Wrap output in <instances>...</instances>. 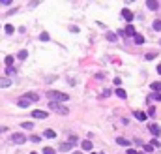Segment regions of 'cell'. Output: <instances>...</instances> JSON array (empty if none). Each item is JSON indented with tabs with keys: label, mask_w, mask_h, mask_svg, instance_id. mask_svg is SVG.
Listing matches in <instances>:
<instances>
[{
	"label": "cell",
	"mask_w": 161,
	"mask_h": 154,
	"mask_svg": "<svg viewBox=\"0 0 161 154\" xmlns=\"http://www.w3.org/2000/svg\"><path fill=\"white\" fill-rule=\"evenodd\" d=\"M32 154H38V152H32Z\"/></svg>",
	"instance_id": "cell-42"
},
{
	"label": "cell",
	"mask_w": 161,
	"mask_h": 154,
	"mask_svg": "<svg viewBox=\"0 0 161 154\" xmlns=\"http://www.w3.org/2000/svg\"><path fill=\"white\" fill-rule=\"evenodd\" d=\"M21 126H23L25 130H32V128H34V124H32V122H21Z\"/></svg>",
	"instance_id": "cell-22"
},
{
	"label": "cell",
	"mask_w": 161,
	"mask_h": 154,
	"mask_svg": "<svg viewBox=\"0 0 161 154\" xmlns=\"http://www.w3.org/2000/svg\"><path fill=\"white\" fill-rule=\"evenodd\" d=\"M12 85V79L9 77H0V89H8Z\"/></svg>",
	"instance_id": "cell-9"
},
{
	"label": "cell",
	"mask_w": 161,
	"mask_h": 154,
	"mask_svg": "<svg viewBox=\"0 0 161 154\" xmlns=\"http://www.w3.org/2000/svg\"><path fill=\"white\" fill-rule=\"evenodd\" d=\"M6 72H8V75H13V73H15V68H13V66H12V68H8Z\"/></svg>",
	"instance_id": "cell-34"
},
{
	"label": "cell",
	"mask_w": 161,
	"mask_h": 154,
	"mask_svg": "<svg viewBox=\"0 0 161 154\" xmlns=\"http://www.w3.org/2000/svg\"><path fill=\"white\" fill-rule=\"evenodd\" d=\"M150 89H152L154 92H161V83L159 81H154L152 85H150Z\"/></svg>",
	"instance_id": "cell-14"
},
{
	"label": "cell",
	"mask_w": 161,
	"mask_h": 154,
	"mask_svg": "<svg viewBox=\"0 0 161 154\" xmlns=\"http://www.w3.org/2000/svg\"><path fill=\"white\" fill-rule=\"evenodd\" d=\"M120 83H122L120 77H114V85H116V86H120Z\"/></svg>",
	"instance_id": "cell-36"
},
{
	"label": "cell",
	"mask_w": 161,
	"mask_h": 154,
	"mask_svg": "<svg viewBox=\"0 0 161 154\" xmlns=\"http://www.w3.org/2000/svg\"><path fill=\"white\" fill-rule=\"evenodd\" d=\"M49 109H51V111H55V113H58V115H68V113H69V109L64 107V105L58 103V102H49Z\"/></svg>",
	"instance_id": "cell-2"
},
{
	"label": "cell",
	"mask_w": 161,
	"mask_h": 154,
	"mask_svg": "<svg viewBox=\"0 0 161 154\" xmlns=\"http://www.w3.org/2000/svg\"><path fill=\"white\" fill-rule=\"evenodd\" d=\"M148 115H156V107H150L148 109Z\"/></svg>",
	"instance_id": "cell-37"
},
{
	"label": "cell",
	"mask_w": 161,
	"mask_h": 154,
	"mask_svg": "<svg viewBox=\"0 0 161 154\" xmlns=\"http://www.w3.org/2000/svg\"><path fill=\"white\" fill-rule=\"evenodd\" d=\"M28 139H30L32 143H39V141H41V137H39V135H30Z\"/></svg>",
	"instance_id": "cell-25"
},
{
	"label": "cell",
	"mask_w": 161,
	"mask_h": 154,
	"mask_svg": "<svg viewBox=\"0 0 161 154\" xmlns=\"http://www.w3.org/2000/svg\"><path fill=\"white\" fill-rule=\"evenodd\" d=\"M47 96H49V102H58V103L69 100V96L66 92H58V90H51V92H47Z\"/></svg>",
	"instance_id": "cell-1"
},
{
	"label": "cell",
	"mask_w": 161,
	"mask_h": 154,
	"mask_svg": "<svg viewBox=\"0 0 161 154\" xmlns=\"http://www.w3.org/2000/svg\"><path fill=\"white\" fill-rule=\"evenodd\" d=\"M12 141L15 143V145H23V143H26V135H23V134H13L12 135Z\"/></svg>",
	"instance_id": "cell-3"
},
{
	"label": "cell",
	"mask_w": 161,
	"mask_h": 154,
	"mask_svg": "<svg viewBox=\"0 0 161 154\" xmlns=\"http://www.w3.org/2000/svg\"><path fill=\"white\" fill-rule=\"evenodd\" d=\"M81 149H82V150H92V141H88V139L82 141V143H81Z\"/></svg>",
	"instance_id": "cell-12"
},
{
	"label": "cell",
	"mask_w": 161,
	"mask_h": 154,
	"mask_svg": "<svg viewBox=\"0 0 161 154\" xmlns=\"http://www.w3.org/2000/svg\"><path fill=\"white\" fill-rule=\"evenodd\" d=\"M71 154H82V152H81V150H73Z\"/></svg>",
	"instance_id": "cell-40"
},
{
	"label": "cell",
	"mask_w": 161,
	"mask_h": 154,
	"mask_svg": "<svg viewBox=\"0 0 161 154\" xmlns=\"http://www.w3.org/2000/svg\"><path fill=\"white\" fill-rule=\"evenodd\" d=\"M154 58H156L154 53H148V54H146V60H154Z\"/></svg>",
	"instance_id": "cell-32"
},
{
	"label": "cell",
	"mask_w": 161,
	"mask_h": 154,
	"mask_svg": "<svg viewBox=\"0 0 161 154\" xmlns=\"http://www.w3.org/2000/svg\"><path fill=\"white\" fill-rule=\"evenodd\" d=\"M12 2H13V0H0V4H2V6H12Z\"/></svg>",
	"instance_id": "cell-31"
},
{
	"label": "cell",
	"mask_w": 161,
	"mask_h": 154,
	"mask_svg": "<svg viewBox=\"0 0 161 154\" xmlns=\"http://www.w3.org/2000/svg\"><path fill=\"white\" fill-rule=\"evenodd\" d=\"M146 8H148V9H152V12H156V9L159 8V4L156 2V0H146Z\"/></svg>",
	"instance_id": "cell-10"
},
{
	"label": "cell",
	"mask_w": 161,
	"mask_h": 154,
	"mask_svg": "<svg viewBox=\"0 0 161 154\" xmlns=\"http://www.w3.org/2000/svg\"><path fill=\"white\" fill-rule=\"evenodd\" d=\"M157 73H159V75H161V64H159V66H157Z\"/></svg>",
	"instance_id": "cell-39"
},
{
	"label": "cell",
	"mask_w": 161,
	"mask_h": 154,
	"mask_svg": "<svg viewBox=\"0 0 161 154\" xmlns=\"http://www.w3.org/2000/svg\"><path fill=\"white\" fill-rule=\"evenodd\" d=\"M26 57H28V51H25V49H21V51L17 53V58H19V60H25Z\"/></svg>",
	"instance_id": "cell-19"
},
{
	"label": "cell",
	"mask_w": 161,
	"mask_h": 154,
	"mask_svg": "<svg viewBox=\"0 0 161 154\" xmlns=\"http://www.w3.org/2000/svg\"><path fill=\"white\" fill-rule=\"evenodd\" d=\"M118 34L126 38V36H135L137 32H135V28H133L131 25H127V26H126V30H120V32H118Z\"/></svg>",
	"instance_id": "cell-4"
},
{
	"label": "cell",
	"mask_w": 161,
	"mask_h": 154,
	"mask_svg": "<svg viewBox=\"0 0 161 154\" xmlns=\"http://www.w3.org/2000/svg\"><path fill=\"white\" fill-rule=\"evenodd\" d=\"M4 130H6V128H0V131H4Z\"/></svg>",
	"instance_id": "cell-41"
},
{
	"label": "cell",
	"mask_w": 161,
	"mask_h": 154,
	"mask_svg": "<svg viewBox=\"0 0 161 154\" xmlns=\"http://www.w3.org/2000/svg\"><path fill=\"white\" fill-rule=\"evenodd\" d=\"M71 147H73V143H62V145H60V150H64V152H68V150H71Z\"/></svg>",
	"instance_id": "cell-16"
},
{
	"label": "cell",
	"mask_w": 161,
	"mask_h": 154,
	"mask_svg": "<svg viewBox=\"0 0 161 154\" xmlns=\"http://www.w3.org/2000/svg\"><path fill=\"white\" fill-rule=\"evenodd\" d=\"M39 40H41V41H49V34H47V32H41V34H39Z\"/></svg>",
	"instance_id": "cell-23"
},
{
	"label": "cell",
	"mask_w": 161,
	"mask_h": 154,
	"mask_svg": "<svg viewBox=\"0 0 161 154\" xmlns=\"http://www.w3.org/2000/svg\"><path fill=\"white\" fill-rule=\"evenodd\" d=\"M114 94H116L118 98H122V100H126V98H127V92H126L124 89H116V90H114Z\"/></svg>",
	"instance_id": "cell-11"
},
{
	"label": "cell",
	"mask_w": 161,
	"mask_h": 154,
	"mask_svg": "<svg viewBox=\"0 0 161 154\" xmlns=\"http://www.w3.org/2000/svg\"><path fill=\"white\" fill-rule=\"evenodd\" d=\"M23 98H26V100H28L30 103H32V102H38V100H39V96H38L36 92H26Z\"/></svg>",
	"instance_id": "cell-6"
},
{
	"label": "cell",
	"mask_w": 161,
	"mask_h": 154,
	"mask_svg": "<svg viewBox=\"0 0 161 154\" xmlns=\"http://www.w3.org/2000/svg\"><path fill=\"white\" fill-rule=\"evenodd\" d=\"M122 17H124L126 21H127V23H131V21H133V13L129 12V9H126V8L122 9Z\"/></svg>",
	"instance_id": "cell-8"
},
{
	"label": "cell",
	"mask_w": 161,
	"mask_h": 154,
	"mask_svg": "<svg viewBox=\"0 0 161 154\" xmlns=\"http://www.w3.org/2000/svg\"><path fill=\"white\" fill-rule=\"evenodd\" d=\"M17 105H19L21 109H25V107H28V105H30V102L26 100V98H21V100L17 102Z\"/></svg>",
	"instance_id": "cell-13"
},
{
	"label": "cell",
	"mask_w": 161,
	"mask_h": 154,
	"mask_svg": "<svg viewBox=\"0 0 161 154\" xmlns=\"http://www.w3.org/2000/svg\"><path fill=\"white\" fill-rule=\"evenodd\" d=\"M116 34H112V32H109V34H107V40H109V41H116Z\"/></svg>",
	"instance_id": "cell-24"
},
{
	"label": "cell",
	"mask_w": 161,
	"mask_h": 154,
	"mask_svg": "<svg viewBox=\"0 0 161 154\" xmlns=\"http://www.w3.org/2000/svg\"><path fill=\"white\" fill-rule=\"evenodd\" d=\"M4 30H6V34H13V26H12V25H6Z\"/></svg>",
	"instance_id": "cell-26"
},
{
	"label": "cell",
	"mask_w": 161,
	"mask_h": 154,
	"mask_svg": "<svg viewBox=\"0 0 161 154\" xmlns=\"http://www.w3.org/2000/svg\"><path fill=\"white\" fill-rule=\"evenodd\" d=\"M4 62H6V68H12V66H13V57H9V54H8Z\"/></svg>",
	"instance_id": "cell-21"
},
{
	"label": "cell",
	"mask_w": 161,
	"mask_h": 154,
	"mask_svg": "<svg viewBox=\"0 0 161 154\" xmlns=\"http://www.w3.org/2000/svg\"><path fill=\"white\" fill-rule=\"evenodd\" d=\"M133 115H135L137 120H146V113H143V111H135Z\"/></svg>",
	"instance_id": "cell-20"
},
{
	"label": "cell",
	"mask_w": 161,
	"mask_h": 154,
	"mask_svg": "<svg viewBox=\"0 0 161 154\" xmlns=\"http://www.w3.org/2000/svg\"><path fill=\"white\" fill-rule=\"evenodd\" d=\"M152 100H156V102H161V94H159V92H154V94H152Z\"/></svg>",
	"instance_id": "cell-28"
},
{
	"label": "cell",
	"mask_w": 161,
	"mask_h": 154,
	"mask_svg": "<svg viewBox=\"0 0 161 154\" xmlns=\"http://www.w3.org/2000/svg\"><path fill=\"white\" fill-rule=\"evenodd\" d=\"M43 154H56V152H55V149H51V147H45V149H43Z\"/></svg>",
	"instance_id": "cell-27"
},
{
	"label": "cell",
	"mask_w": 161,
	"mask_h": 154,
	"mask_svg": "<svg viewBox=\"0 0 161 154\" xmlns=\"http://www.w3.org/2000/svg\"><path fill=\"white\" fill-rule=\"evenodd\" d=\"M116 143H118V145H122V147H129V141L124 139V137H116Z\"/></svg>",
	"instance_id": "cell-18"
},
{
	"label": "cell",
	"mask_w": 161,
	"mask_h": 154,
	"mask_svg": "<svg viewBox=\"0 0 161 154\" xmlns=\"http://www.w3.org/2000/svg\"><path fill=\"white\" fill-rule=\"evenodd\" d=\"M32 117H34V118H47V111H39V109H34V111H32Z\"/></svg>",
	"instance_id": "cell-7"
},
{
	"label": "cell",
	"mask_w": 161,
	"mask_h": 154,
	"mask_svg": "<svg viewBox=\"0 0 161 154\" xmlns=\"http://www.w3.org/2000/svg\"><path fill=\"white\" fill-rule=\"evenodd\" d=\"M154 30H161V21H154Z\"/></svg>",
	"instance_id": "cell-30"
},
{
	"label": "cell",
	"mask_w": 161,
	"mask_h": 154,
	"mask_svg": "<svg viewBox=\"0 0 161 154\" xmlns=\"http://www.w3.org/2000/svg\"><path fill=\"white\" fill-rule=\"evenodd\" d=\"M133 40H135L137 45H143V43H144V36H141V34H135V36H133Z\"/></svg>",
	"instance_id": "cell-17"
},
{
	"label": "cell",
	"mask_w": 161,
	"mask_h": 154,
	"mask_svg": "<svg viewBox=\"0 0 161 154\" xmlns=\"http://www.w3.org/2000/svg\"><path fill=\"white\" fill-rule=\"evenodd\" d=\"M111 94H112V92L107 89V90H103V94H101V96H103V98H107V96H111Z\"/></svg>",
	"instance_id": "cell-35"
},
{
	"label": "cell",
	"mask_w": 161,
	"mask_h": 154,
	"mask_svg": "<svg viewBox=\"0 0 161 154\" xmlns=\"http://www.w3.org/2000/svg\"><path fill=\"white\" fill-rule=\"evenodd\" d=\"M144 152H148V154H150V152H154V149L150 147V145H144Z\"/></svg>",
	"instance_id": "cell-33"
},
{
	"label": "cell",
	"mask_w": 161,
	"mask_h": 154,
	"mask_svg": "<svg viewBox=\"0 0 161 154\" xmlns=\"http://www.w3.org/2000/svg\"><path fill=\"white\" fill-rule=\"evenodd\" d=\"M150 147H152V149H157V147H159V141L154 137V139H152V145H150Z\"/></svg>",
	"instance_id": "cell-29"
},
{
	"label": "cell",
	"mask_w": 161,
	"mask_h": 154,
	"mask_svg": "<svg viewBox=\"0 0 161 154\" xmlns=\"http://www.w3.org/2000/svg\"><path fill=\"white\" fill-rule=\"evenodd\" d=\"M148 130L152 131V134H154L156 137H159V135H161V128H159L156 122H150V124H148Z\"/></svg>",
	"instance_id": "cell-5"
},
{
	"label": "cell",
	"mask_w": 161,
	"mask_h": 154,
	"mask_svg": "<svg viewBox=\"0 0 161 154\" xmlns=\"http://www.w3.org/2000/svg\"><path fill=\"white\" fill-rule=\"evenodd\" d=\"M43 135L49 137V139H55V137H56V131H55V130H45V131H43Z\"/></svg>",
	"instance_id": "cell-15"
},
{
	"label": "cell",
	"mask_w": 161,
	"mask_h": 154,
	"mask_svg": "<svg viewBox=\"0 0 161 154\" xmlns=\"http://www.w3.org/2000/svg\"><path fill=\"white\" fill-rule=\"evenodd\" d=\"M92 154H96V152H92Z\"/></svg>",
	"instance_id": "cell-43"
},
{
	"label": "cell",
	"mask_w": 161,
	"mask_h": 154,
	"mask_svg": "<svg viewBox=\"0 0 161 154\" xmlns=\"http://www.w3.org/2000/svg\"><path fill=\"white\" fill-rule=\"evenodd\" d=\"M127 154H139V152H137L135 149H127Z\"/></svg>",
	"instance_id": "cell-38"
}]
</instances>
